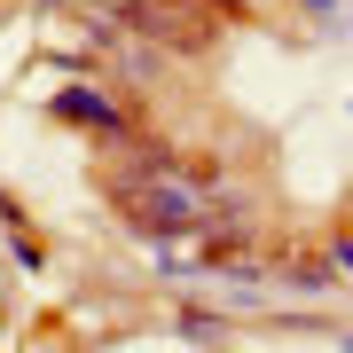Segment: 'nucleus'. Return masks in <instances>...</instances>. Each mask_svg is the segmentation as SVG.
Listing matches in <instances>:
<instances>
[{
  "label": "nucleus",
  "instance_id": "nucleus-2",
  "mask_svg": "<svg viewBox=\"0 0 353 353\" xmlns=\"http://www.w3.org/2000/svg\"><path fill=\"white\" fill-rule=\"evenodd\" d=\"M55 110H63L71 126H118V110H110V94H87V87H71V94H55Z\"/></svg>",
  "mask_w": 353,
  "mask_h": 353
},
{
  "label": "nucleus",
  "instance_id": "nucleus-1",
  "mask_svg": "<svg viewBox=\"0 0 353 353\" xmlns=\"http://www.w3.org/2000/svg\"><path fill=\"white\" fill-rule=\"evenodd\" d=\"M204 220V204L189 189H173V181H157L150 196H141V228H196Z\"/></svg>",
  "mask_w": 353,
  "mask_h": 353
}]
</instances>
